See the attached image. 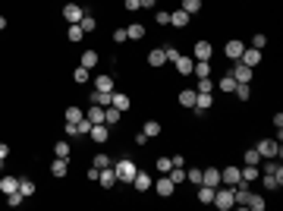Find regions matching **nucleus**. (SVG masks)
<instances>
[{
	"mask_svg": "<svg viewBox=\"0 0 283 211\" xmlns=\"http://www.w3.org/2000/svg\"><path fill=\"white\" fill-rule=\"evenodd\" d=\"M66 170H70V158H53L51 164V176H57V180H63Z\"/></svg>",
	"mask_w": 283,
	"mask_h": 211,
	"instance_id": "19",
	"label": "nucleus"
},
{
	"mask_svg": "<svg viewBox=\"0 0 283 211\" xmlns=\"http://www.w3.org/2000/svg\"><path fill=\"white\" fill-rule=\"evenodd\" d=\"M154 3H158V0H139V6H145V10H151Z\"/></svg>",
	"mask_w": 283,
	"mask_h": 211,
	"instance_id": "61",
	"label": "nucleus"
},
{
	"mask_svg": "<svg viewBox=\"0 0 283 211\" xmlns=\"http://www.w3.org/2000/svg\"><path fill=\"white\" fill-rule=\"evenodd\" d=\"M192 76H198V79L211 76V60H195V67H192Z\"/></svg>",
	"mask_w": 283,
	"mask_h": 211,
	"instance_id": "31",
	"label": "nucleus"
},
{
	"mask_svg": "<svg viewBox=\"0 0 283 211\" xmlns=\"http://www.w3.org/2000/svg\"><path fill=\"white\" fill-rule=\"evenodd\" d=\"M113 41H117V44L129 41V38H126V29H113Z\"/></svg>",
	"mask_w": 283,
	"mask_h": 211,
	"instance_id": "53",
	"label": "nucleus"
},
{
	"mask_svg": "<svg viewBox=\"0 0 283 211\" xmlns=\"http://www.w3.org/2000/svg\"><path fill=\"white\" fill-rule=\"evenodd\" d=\"M63 133H66V139H72V136H76V123H66Z\"/></svg>",
	"mask_w": 283,
	"mask_h": 211,
	"instance_id": "57",
	"label": "nucleus"
},
{
	"mask_svg": "<svg viewBox=\"0 0 283 211\" xmlns=\"http://www.w3.org/2000/svg\"><path fill=\"white\" fill-rule=\"evenodd\" d=\"M6 158H10V145H6V142H0V164H3Z\"/></svg>",
	"mask_w": 283,
	"mask_h": 211,
	"instance_id": "56",
	"label": "nucleus"
},
{
	"mask_svg": "<svg viewBox=\"0 0 283 211\" xmlns=\"http://www.w3.org/2000/svg\"><path fill=\"white\" fill-rule=\"evenodd\" d=\"M170 167H173V161H170L167 155H164V158H158V170H160V174H167Z\"/></svg>",
	"mask_w": 283,
	"mask_h": 211,
	"instance_id": "50",
	"label": "nucleus"
},
{
	"mask_svg": "<svg viewBox=\"0 0 283 211\" xmlns=\"http://www.w3.org/2000/svg\"><path fill=\"white\" fill-rule=\"evenodd\" d=\"M98 183H101L104 189H113V186H117V174H113V164H110V167H104V170H101Z\"/></svg>",
	"mask_w": 283,
	"mask_h": 211,
	"instance_id": "22",
	"label": "nucleus"
},
{
	"mask_svg": "<svg viewBox=\"0 0 283 211\" xmlns=\"http://www.w3.org/2000/svg\"><path fill=\"white\" fill-rule=\"evenodd\" d=\"M164 63H167V54H164V48H154V51H148V67H151V70L164 67Z\"/></svg>",
	"mask_w": 283,
	"mask_h": 211,
	"instance_id": "21",
	"label": "nucleus"
},
{
	"mask_svg": "<svg viewBox=\"0 0 283 211\" xmlns=\"http://www.w3.org/2000/svg\"><path fill=\"white\" fill-rule=\"evenodd\" d=\"M189 19H192V16H189L186 10H173V13H170V25H177V29H186Z\"/></svg>",
	"mask_w": 283,
	"mask_h": 211,
	"instance_id": "25",
	"label": "nucleus"
},
{
	"mask_svg": "<svg viewBox=\"0 0 283 211\" xmlns=\"http://www.w3.org/2000/svg\"><path fill=\"white\" fill-rule=\"evenodd\" d=\"M88 129H91V120H88V117H82V120L76 123V136H88Z\"/></svg>",
	"mask_w": 283,
	"mask_h": 211,
	"instance_id": "47",
	"label": "nucleus"
},
{
	"mask_svg": "<svg viewBox=\"0 0 283 211\" xmlns=\"http://www.w3.org/2000/svg\"><path fill=\"white\" fill-rule=\"evenodd\" d=\"M98 63H101V54H98V51H82V63H79V67L91 70V67H98Z\"/></svg>",
	"mask_w": 283,
	"mask_h": 211,
	"instance_id": "26",
	"label": "nucleus"
},
{
	"mask_svg": "<svg viewBox=\"0 0 283 211\" xmlns=\"http://www.w3.org/2000/svg\"><path fill=\"white\" fill-rule=\"evenodd\" d=\"M154 19H158L160 25H167V22H170V13H167V10H158V16H154Z\"/></svg>",
	"mask_w": 283,
	"mask_h": 211,
	"instance_id": "54",
	"label": "nucleus"
},
{
	"mask_svg": "<svg viewBox=\"0 0 283 211\" xmlns=\"http://www.w3.org/2000/svg\"><path fill=\"white\" fill-rule=\"evenodd\" d=\"M173 63H177V72H179V76H192V67H195L192 57H183V54H179Z\"/></svg>",
	"mask_w": 283,
	"mask_h": 211,
	"instance_id": "23",
	"label": "nucleus"
},
{
	"mask_svg": "<svg viewBox=\"0 0 283 211\" xmlns=\"http://www.w3.org/2000/svg\"><path fill=\"white\" fill-rule=\"evenodd\" d=\"M201 183L217 189L220 186V167H205V170H201ZM201 183H198V186H201Z\"/></svg>",
	"mask_w": 283,
	"mask_h": 211,
	"instance_id": "13",
	"label": "nucleus"
},
{
	"mask_svg": "<svg viewBox=\"0 0 283 211\" xmlns=\"http://www.w3.org/2000/svg\"><path fill=\"white\" fill-rule=\"evenodd\" d=\"M186 183L198 186V183H201V167H189V170H186Z\"/></svg>",
	"mask_w": 283,
	"mask_h": 211,
	"instance_id": "44",
	"label": "nucleus"
},
{
	"mask_svg": "<svg viewBox=\"0 0 283 211\" xmlns=\"http://www.w3.org/2000/svg\"><path fill=\"white\" fill-rule=\"evenodd\" d=\"M22 202H25V195L19 193V189H16V193H10V195H6V205H10V208H19Z\"/></svg>",
	"mask_w": 283,
	"mask_h": 211,
	"instance_id": "46",
	"label": "nucleus"
},
{
	"mask_svg": "<svg viewBox=\"0 0 283 211\" xmlns=\"http://www.w3.org/2000/svg\"><path fill=\"white\" fill-rule=\"evenodd\" d=\"M6 29V16H0V32H3Z\"/></svg>",
	"mask_w": 283,
	"mask_h": 211,
	"instance_id": "62",
	"label": "nucleus"
},
{
	"mask_svg": "<svg viewBox=\"0 0 283 211\" xmlns=\"http://www.w3.org/2000/svg\"><path fill=\"white\" fill-rule=\"evenodd\" d=\"M236 85H239V82H236V79L230 76V72H227V76H224V79H220V82H217V88L224 91V95H233V91H236Z\"/></svg>",
	"mask_w": 283,
	"mask_h": 211,
	"instance_id": "32",
	"label": "nucleus"
},
{
	"mask_svg": "<svg viewBox=\"0 0 283 211\" xmlns=\"http://www.w3.org/2000/svg\"><path fill=\"white\" fill-rule=\"evenodd\" d=\"M195 91H214V82H211V79H198V88H195Z\"/></svg>",
	"mask_w": 283,
	"mask_h": 211,
	"instance_id": "51",
	"label": "nucleus"
},
{
	"mask_svg": "<svg viewBox=\"0 0 283 211\" xmlns=\"http://www.w3.org/2000/svg\"><path fill=\"white\" fill-rule=\"evenodd\" d=\"M198 202L201 205H211L214 202V186H205V183H201L198 186Z\"/></svg>",
	"mask_w": 283,
	"mask_h": 211,
	"instance_id": "35",
	"label": "nucleus"
},
{
	"mask_svg": "<svg viewBox=\"0 0 283 211\" xmlns=\"http://www.w3.org/2000/svg\"><path fill=\"white\" fill-rule=\"evenodd\" d=\"M258 176H261L258 164H242V167H239V180H242V183H248V186H252Z\"/></svg>",
	"mask_w": 283,
	"mask_h": 211,
	"instance_id": "11",
	"label": "nucleus"
},
{
	"mask_svg": "<svg viewBox=\"0 0 283 211\" xmlns=\"http://www.w3.org/2000/svg\"><path fill=\"white\" fill-rule=\"evenodd\" d=\"M110 104H113V107H117V110H120V114H126V110H129V107H132V101H129V95H126V91H117V88H113V91H110Z\"/></svg>",
	"mask_w": 283,
	"mask_h": 211,
	"instance_id": "9",
	"label": "nucleus"
},
{
	"mask_svg": "<svg viewBox=\"0 0 283 211\" xmlns=\"http://www.w3.org/2000/svg\"><path fill=\"white\" fill-rule=\"evenodd\" d=\"M261 183H265V189H280V186H283V167L277 164L274 170H265Z\"/></svg>",
	"mask_w": 283,
	"mask_h": 211,
	"instance_id": "4",
	"label": "nucleus"
},
{
	"mask_svg": "<svg viewBox=\"0 0 283 211\" xmlns=\"http://www.w3.org/2000/svg\"><path fill=\"white\" fill-rule=\"evenodd\" d=\"M265 44H267V35H261V32H258V35L252 38V48H258V51H261V48H265Z\"/></svg>",
	"mask_w": 283,
	"mask_h": 211,
	"instance_id": "52",
	"label": "nucleus"
},
{
	"mask_svg": "<svg viewBox=\"0 0 283 211\" xmlns=\"http://www.w3.org/2000/svg\"><path fill=\"white\" fill-rule=\"evenodd\" d=\"M88 139L94 145H104L107 139H110V129H107V123H91V129H88Z\"/></svg>",
	"mask_w": 283,
	"mask_h": 211,
	"instance_id": "6",
	"label": "nucleus"
},
{
	"mask_svg": "<svg viewBox=\"0 0 283 211\" xmlns=\"http://www.w3.org/2000/svg\"><path fill=\"white\" fill-rule=\"evenodd\" d=\"M136 161H129V158H123V161L113 164V174H117V183H132V176H136Z\"/></svg>",
	"mask_w": 283,
	"mask_h": 211,
	"instance_id": "1",
	"label": "nucleus"
},
{
	"mask_svg": "<svg viewBox=\"0 0 283 211\" xmlns=\"http://www.w3.org/2000/svg\"><path fill=\"white\" fill-rule=\"evenodd\" d=\"M195 98H198V91H195V88H183V91L177 95V104H179V107H189V110H192V107H195Z\"/></svg>",
	"mask_w": 283,
	"mask_h": 211,
	"instance_id": "18",
	"label": "nucleus"
},
{
	"mask_svg": "<svg viewBox=\"0 0 283 211\" xmlns=\"http://www.w3.org/2000/svg\"><path fill=\"white\" fill-rule=\"evenodd\" d=\"M242 51H246V44H242L239 41V38H230V41H227V48H224V57H227V60H239V57H242Z\"/></svg>",
	"mask_w": 283,
	"mask_h": 211,
	"instance_id": "8",
	"label": "nucleus"
},
{
	"mask_svg": "<svg viewBox=\"0 0 283 211\" xmlns=\"http://www.w3.org/2000/svg\"><path fill=\"white\" fill-rule=\"evenodd\" d=\"M120 120H123V114H120L113 104H110V107H104V123H107V126H117Z\"/></svg>",
	"mask_w": 283,
	"mask_h": 211,
	"instance_id": "28",
	"label": "nucleus"
},
{
	"mask_svg": "<svg viewBox=\"0 0 283 211\" xmlns=\"http://www.w3.org/2000/svg\"><path fill=\"white\" fill-rule=\"evenodd\" d=\"M66 123H79V120H82V117H85V110L82 107H66Z\"/></svg>",
	"mask_w": 283,
	"mask_h": 211,
	"instance_id": "40",
	"label": "nucleus"
},
{
	"mask_svg": "<svg viewBox=\"0 0 283 211\" xmlns=\"http://www.w3.org/2000/svg\"><path fill=\"white\" fill-rule=\"evenodd\" d=\"M211 104H214V98H211V91H198V98H195V114H205V110H211Z\"/></svg>",
	"mask_w": 283,
	"mask_h": 211,
	"instance_id": "16",
	"label": "nucleus"
},
{
	"mask_svg": "<svg viewBox=\"0 0 283 211\" xmlns=\"http://www.w3.org/2000/svg\"><path fill=\"white\" fill-rule=\"evenodd\" d=\"M236 183H239V167L227 164V167L220 170V186H236Z\"/></svg>",
	"mask_w": 283,
	"mask_h": 211,
	"instance_id": "12",
	"label": "nucleus"
},
{
	"mask_svg": "<svg viewBox=\"0 0 283 211\" xmlns=\"http://www.w3.org/2000/svg\"><path fill=\"white\" fill-rule=\"evenodd\" d=\"M255 151L261 155V161H265V158H280L283 155V148H280L277 139H261L258 145H255Z\"/></svg>",
	"mask_w": 283,
	"mask_h": 211,
	"instance_id": "3",
	"label": "nucleus"
},
{
	"mask_svg": "<svg viewBox=\"0 0 283 211\" xmlns=\"http://www.w3.org/2000/svg\"><path fill=\"white\" fill-rule=\"evenodd\" d=\"M79 25H82V32H85V35H88V32H94V29H98V19H94V16H88V13H85V16L79 19Z\"/></svg>",
	"mask_w": 283,
	"mask_h": 211,
	"instance_id": "39",
	"label": "nucleus"
},
{
	"mask_svg": "<svg viewBox=\"0 0 283 211\" xmlns=\"http://www.w3.org/2000/svg\"><path fill=\"white\" fill-rule=\"evenodd\" d=\"M94 88L98 91H113L117 85H113V76H94Z\"/></svg>",
	"mask_w": 283,
	"mask_h": 211,
	"instance_id": "29",
	"label": "nucleus"
},
{
	"mask_svg": "<svg viewBox=\"0 0 283 211\" xmlns=\"http://www.w3.org/2000/svg\"><path fill=\"white\" fill-rule=\"evenodd\" d=\"M16 189H19V176H0V193L3 195L16 193Z\"/></svg>",
	"mask_w": 283,
	"mask_h": 211,
	"instance_id": "24",
	"label": "nucleus"
},
{
	"mask_svg": "<svg viewBox=\"0 0 283 211\" xmlns=\"http://www.w3.org/2000/svg\"><path fill=\"white\" fill-rule=\"evenodd\" d=\"M85 176H88V180H94V183H98V176H101V170H98V167H94V164H91V170H88V174H85Z\"/></svg>",
	"mask_w": 283,
	"mask_h": 211,
	"instance_id": "60",
	"label": "nucleus"
},
{
	"mask_svg": "<svg viewBox=\"0 0 283 211\" xmlns=\"http://www.w3.org/2000/svg\"><path fill=\"white\" fill-rule=\"evenodd\" d=\"M242 164H261V155L255 148H246L242 151Z\"/></svg>",
	"mask_w": 283,
	"mask_h": 211,
	"instance_id": "42",
	"label": "nucleus"
},
{
	"mask_svg": "<svg viewBox=\"0 0 283 211\" xmlns=\"http://www.w3.org/2000/svg\"><path fill=\"white\" fill-rule=\"evenodd\" d=\"M239 63H246V67H258V63H261V51L258 48H246V51H242V57H239Z\"/></svg>",
	"mask_w": 283,
	"mask_h": 211,
	"instance_id": "17",
	"label": "nucleus"
},
{
	"mask_svg": "<svg viewBox=\"0 0 283 211\" xmlns=\"http://www.w3.org/2000/svg\"><path fill=\"white\" fill-rule=\"evenodd\" d=\"M72 79H76V85L88 82V79H91V70H85V67H76V72H72Z\"/></svg>",
	"mask_w": 283,
	"mask_h": 211,
	"instance_id": "45",
	"label": "nucleus"
},
{
	"mask_svg": "<svg viewBox=\"0 0 283 211\" xmlns=\"http://www.w3.org/2000/svg\"><path fill=\"white\" fill-rule=\"evenodd\" d=\"M167 176H170L177 186H179V183H186V170L183 167H170V170H167Z\"/></svg>",
	"mask_w": 283,
	"mask_h": 211,
	"instance_id": "43",
	"label": "nucleus"
},
{
	"mask_svg": "<svg viewBox=\"0 0 283 211\" xmlns=\"http://www.w3.org/2000/svg\"><path fill=\"white\" fill-rule=\"evenodd\" d=\"M132 189H136V193H148V189H151V174L136 170V176H132Z\"/></svg>",
	"mask_w": 283,
	"mask_h": 211,
	"instance_id": "14",
	"label": "nucleus"
},
{
	"mask_svg": "<svg viewBox=\"0 0 283 211\" xmlns=\"http://www.w3.org/2000/svg\"><path fill=\"white\" fill-rule=\"evenodd\" d=\"M123 6H126L129 13H132V10H142V6H139V0H123Z\"/></svg>",
	"mask_w": 283,
	"mask_h": 211,
	"instance_id": "59",
	"label": "nucleus"
},
{
	"mask_svg": "<svg viewBox=\"0 0 283 211\" xmlns=\"http://www.w3.org/2000/svg\"><path fill=\"white\" fill-rule=\"evenodd\" d=\"M82 16H85V10H82V6L76 3V0H70V3L63 6V19H66V22H70V25H72V22H79V19H82Z\"/></svg>",
	"mask_w": 283,
	"mask_h": 211,
	"instance_id": "10",
	"label": "nucleus"
},
{
	"mask_svg": "<svg viewBox=\"0 0 283 211\" xmlns=\"http://www.w3.org/2000/svg\"><path fill=\"white\" fill-rule=\"evenodd\" d=\"M88 101L91 104H101V107H110V91H98V88H94Z\"/></svg>",
	"mask_w": 283,
	"mask_h": 211,
	"instance_id": "33",
	"label": "nucleus"
},
{
	"mask_svg": "<svg viewBox=\"0 0 283 211\" xmlns=\"http://www.w3.org/2000/svg\"><path fill=\"white\" fill-rule=\"evenodd\" d=\"M142 133H145L148 139H154V136H160V123L158 120H148L145 126H142Z\"/></svg>",
	"mask_w": 283,
	"mask_h": 211,
	"instance_id": "38",
	"label": "nucleus"
},
{
	"mask_svg": "<svg viewBox=\"0 0 283 211\" xmlns=\"http://www.w3.org/2000/svg\"><path fill=\"white\" fill-rule=\"evenodd\" d=\"M211 205H217L220 211H230L236 205V199H233V186H217L214 189V202Z\"/></svg>",
	"mask_w": 283,
	"mask_h": 211,
	"instance_id": "2",
	"label": "nucleus"
},
{
	"mask_svg": "<svg viewBox=\"0 0 283 211\" xmlns=\"http://www.w3.org/2000/svg\"><path fill=\"white\" fill-rule=\"evenodd\" d=\"M164 54H167V63H173V60L179 57V51H177V48H164Z\"/></svg>",
	"mask_w": 283,
	"mask_h": 211,
	"instance_id": "55",
	"label": "nucleus"
},
{
	"mask_svg": "<svg viewBox=\"0 0 283 211\" xmlns=\"http://www.w3.org/2000/svg\"><path fill=\"white\" fill-rule=\"evenodd\" d=\"M70 155H72V148H70L66 139H60L57 145H53V158H70Z\"/></svg>",
	"mask_w": 283,
	"mask_h": 211,
	"instance_id": "36",
	"label": "nucleus"
},
{
	"mask_svg": "<svg viewBox=\"0 0 283 211\" xmlns=\"http://www.w3.org/2000/svg\"><path fill=\"white\" fill-rule=\"evenodd\" d=\"M230 76H233L239 85H248V82H252V67H246V63L236 60V63H233V70H230Z\"/></svg>",
	"mask_w": 283,
	"mask_h": 211,
	"instance_id": "7",
	"label": "nucleus"
},
{
	"mask_svg": "<svg viewBox=\"0 0 283 211\" xmlns=\"http://www.w3.org/2000/svg\"><path fill=\"white\" fill-rule=\"evenodd\" d=\"M145 22H129L126 25V38H129V41H142V38H145Z\"/></svg>",
	"mask_w": 283,
	"mask_h": 211,
	"instance_id": "20",
	"label": "nucleus"
},
{
	"mask_svg": "<svg viewBox=\"0 0 283 211\" xmlns=\"http://www.w3.org/2000/svg\"><path fill=\"white\" fill-rule=\"evenodd\" d=\"M192 54H195V60H211V54H214V48H211V41H195V48H192Z\"/></svg>",
	"mask_w": 283,
	"mask_h": 211,
	"instance_id": "15",
	"label": "nucleus"
},
{
	"mask_svg": "<svg viewBox=\"0 0 283 211\" xmlns=\"http://www.w3.org/2000/svg\"><path fill=\"white\" fill-rule=\"evenodd\" d=\"M265 205H267V202H265V195H252V193H248V202H246V208H255V211H265Z\"/></svg>",
	"mask_w": 283,
	"mask_h": 211,
	"instance_id": "37",
	"label": "nucleus"
},
{
	"mask_svg": "<svg viewBox=\"0 0 283 211\" xmlns=\"http://www.w3.org/2000/svg\"><path fill=\"white\" fill-rule=\"evenodd\" d=\"M85 117H88L91 123H104V107H101V104H88V110H85Z\"/></svg>",
	"mask_w": 283,
	"mask_h": 211,
	"instance_id": "30",
	"label": "nucleus"
},
{
	"mask_svg": "<svg viewBox=\"0 0 283 211\" xmlns=\"http://www.w3.org/2000/svg\"><path fill=\"white\" fill-rule=\"evenodd\" d=\"M236 98H239V101H248V95H252V88H248V85H236V91H233Z\"/></svg>",
	"mask_w": 283,
	"mask_h": 211,
	"instance_id": "48",
	"label": "nucleus"
},
{
	"mask_svg": "<svg viewBox=\"0 0 283 211\" xmlns=\"http://www.w3.org/2000/svg\"><path fill=\"white\" fill-rule=\"evenodd\" d=\"M66 38H70V41H72V44H79V41H82V38H85V32H82V25H79V22H72V25H70V29H66Z\"/></svg>",
	"mask_w": 283,
	"mask_h": 211,
	"instance_id": "34",
	"label": "nucleus"
},
{
	"mask_svg": "<svg viewBox=\"0 0 283 211\" xmlns=\"http://www.w3.org/2000/svg\"><path fill=\"white\" fill-rule=\"evenodd\" d=\"M170 161H173V167H186V158H183V155H173Z\"/></svg>",
	"mask_w": 283,
	"mask_h": 211,
	"instance_id": "58",
	"label": "nucleus"
},
{
	"mask_svg": "<svg viewBox=\"0 0 283 211\" xmlns=\"http://www.w3.org/2000/svg\"><path fill=\"white\" fill-rule=\"evenodd\" d=\"M179 10H186L189 16H195V13H201V0H183V6Z\"/></svg>",
	"mask_w": 283,
	"mask_h": 211,
	"instance_id": "41",
	"label": "nucleus"
},
{
	"mask_svg": "<svg viewBox=\"0 0 283 211\" xmlns=\"http://www.w3.org/2000/svg\"><path fill=\"white\" fill-rule=\"evenodd\" d=\"M35 180H29V176H19V193L25 195V199H32V195H35Z\"/></svg>",
	"mask_w": 283,
	"mask_h": 211,
	"instance_id": "27",
	"label": "nucleus"
},
{
	"mask_svg": "<svg viewBox=\"0 0 283 211\" xmlns=\"http://www.w3.org/2000/svg\"><path fill=\"white\" fill-rule=\"evenodd\" d=\"M173 189H177V183H173V180H170V176H167V174L154 180V193H158L160 199H170V195H173Z\"/></svg>",
	"mask_w": 283,
	"mask_h": 211,
	"instance_id": "5",
	"label": "nucleus"
},
{
	"mask_svg": "<svg viewBox=\"0 0 283 211\" xmlns=\"http://www.w3.org/2000/svg\"><path fill=\"white\" fill-rule=\"evenodd\" d=\"M110 158H107V155H94V167H98V170H104V167H110Z\"/></svg>",
	"mask_w": 283,
	"mask_h": 211,
	"instance_id": "49",
	"label": "nucleus"
}]
</instances>
